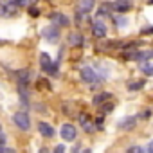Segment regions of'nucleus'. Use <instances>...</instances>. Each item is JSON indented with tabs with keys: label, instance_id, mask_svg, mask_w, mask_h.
<instances>
[{
	"label": "nucleus",
	"instance_id": "4be33fe9",
	"mask_svg": "<svg viewBox=\"0 0 153 153\" xmlns=\"http://www.w3.org/2000/svg\"><path fill=\"white\" fill-rule=\"evenodd\" d=\"M126 153H144V149H142L140 146H131V148H128Z\"/></svg>",
	"mask_w": 153,
	"mask_h": 153
},
{
	"label": "nucleus",
	"instance_id": "2eb2a0df",
	"mask_svg": "<svg viewBox=\"0 0 153 153\" xmlns=\"http://www.w3.org/2000/svg\"><path fill=\"white\" fill-rule=\"evenodd\" d=\"M133 126H135V117L124 119V121H121V124H119V128H123V130H130V128H133Z\"/></svg>",
	"mask_w": 153,
	"mask_h": 153
},
{
	"label": "nucleus",
	"instance_id": "9b49d317",
	"mask_svg": "<svg viewBox=\"0 0 153 153\" xmlns=\"http://www.w3.org/2000/svg\"><path fill=\"white\" fill-rule=\"evenodd\" d=\"M68 45L70 47H79V45H83V36L79 33H70L68 34Z\"/></svg>",
	"mask_w": 153,
	"mask_h": 153
},
{
	"label": "nucleus",
	"instance_id": "4468645a",
	"mask_svg": "<svg viewBox=\"0 0 153 153\" xmlns=\"http://www.w3.org/2000/svg\"><path fill=\"white\" fill-rule=\"evenodd\" d=\"M79 123H81V126H83V130L85 131H88V133H92L96 128L92 126V123H90V119H88V115H85V114H79Z\"/></svg>",
	"mask_w": 153,
	"mask_h": 153
},
{
	"label": "nucleus",
	"instance_id": "dca6fc26",
	"mask_svg": "<svg viewBox=\"0 0 153 153\" xmlns=\"http://www.w3.org/2000/svg\"><path fill=\"white\" fill-rule=\"evenodd\" d=\"M106 99H110V94H108V92H101V94H97V96L94 97V103H96V105H103Z\"/></svg>",
	"mask_w": 153,
	"mask_h": 153
},
{
	"label": "nucleus",
	"instance_id": "0eeeda50",
	"mask_svg": "<svg viewBox=\"0 0 153 153\" xmlns=\"http://www.w3.org/2000/svg\"><path fill=\"white\" fill-rule=\"evenodd\" d=\"M92 33L96 38H105L106 36V25L103 24V20H96L92 24Z\"/></svg>",
	"mask_w": 153,
	"mask_h": 153
},
{
	"label": "nucleus",
	"instance_id": "a211bd4d",
	"mask_svg": "<svg viewBox=\"0 0 153 153\" xmlns=\"http://www.w3.org/2000/svg\"><path fill=\"white\" fill-rule=\"evenodd\" d=\"M123 56H124L126 59H137V58H139V51H135V49H126Z\"/></svg>",
	"mask_w": 153,
	"mask_h": 153
},
{
	"label": "nucleus",
	"instance_id": "1a4fd4ad",
	"mask_svg": "<svg viewBox=\"0 0 153 153\" xmlns=\"http://www.w3.org/2000/svg\"><path fill=\"white\" fill-rule=\"evenodd\" d=\"M16 13V4L7 2V4H0V15L2 16H13Z\"/></svg>",
	"mask_w": 153,
	"mask_h": 153
},
{
	"label": "nucleus",
	"instance_id": "423d86ee",
	"mask_svg": "<svg viewBox=\"0 0 153 153\" xmlns=\"http://www.w3.org/2000/svg\"><path fill=\"white\" fill-rule=\"evenodd\" d=\"M61 139L67 142H72L76 139V128L74 124H63L61 126Z\"/></svg>",
	"mask_w": 153,
	"mask_h": 153
},
{
	"label": "nucleus",
	"instance_id": "c85d7f7f",
	"mask_svg": "<svg viewBox=\"0 0 153 153\" xmlns=\"http://www.w3.org/2000/svg\"><path fill=\"white\" fill-rule=\"evenodd\" d=\"M142 33H144V34H153V27H148V29H144Z\"/></svg>",
	"mask_w": 153,
	"mask_h": 153
},
{
	"label": "nucleus",
	"instance_id": "cd10ccee",
	"mask_svg": "<svg viewBox=\"0 0 153 153\" xmlns=\"http://www.w3.org/2000/svg\"><path fill=\"white\" fill-rule=\"evenodd\" d=\"M0 153H16V151H15V149H9V148H4Z\"/></svg>",
	"mask_w": 153,
	"mask_h": 153
},
{
	"label": "nucleus",
	"instance_id": "393cba45",
	"mask_svg": "<svg viewBox=\"0 0 153 153\" xmlns=\"http://www.w3.org/2000/svg\"><path fill=\"white\" fill-rule=\"evenodd\" d=\"M63 151H65V148H63V146H61V144H59V146H56V148H54V153H63Z\"/></svg>",
	"mask_w": 153,
	"mask_h": 153
},
{
	"label": "nucleus",
	"instance_id": "bb28decb",
	"mask_svg": "<svg viewBox=\"0 0 153 153\" xmlns=\"http://www.w3.org/2000/svg\"><path fill=\"white\" fill-rule=\"evenodd\" d=\"M146 153H153V140L148 144V149H146Z\"/></svg>",
	"mask_w": 153,
	"mask_h": 153
},
{
	"label": "nucleus",
	"instance_id": "2f4dec72",
	"mask_svg": "<svg viewBox=\"0 0 153 153\" xmlns=\"http://www.w3.org/2000/svg\"><path fill=\"white\" fill-rule=\"evenodd\" d=\"M83 153H90V151H88V149H87V151H83Z\"/></svg>",
	"mask_w": 153,
	"mask_h": 153
},
{
	"label": "nucleus",
	"instance_id": "473e14b6",
	"mask_svg": "<svg viewBox=\"0 0 153 153\" xmlns=\"http://www.w3.org/2000/svg\"><path fill=\"white\" fill-rule=\"evenodd\" d=\"M0 133H2V128H0Z\"/></svg>",
	"mask_w": 153,
	"mask_h": 153
},
{
	"label": "nucleus",
	"instance_id": "6ab92c4d",
	"mask_svg": "<svg viewBox=\"0 0 153 153\" xmlns=\"http://www.w3.org/2000/svg\"><path fill=\"white\" fill-rule=\"evenodd\" d=\"M140 70H142L146 76H153V65H151V63H148V61L140 63Z\"/></svg>",
	"mask_w": 153,
	"mask_h": 153
},
{
	"label": "nucleus",
	"instance_id": "a878e982",
	"mask_svg": "<svg viewBox=\"0 0 153 153\" xmlns=\"http://www.w3.org/2000/svg\"><path fill=\"white\" fill-rule=\"evenodd\" d=\"M96 128H103V117H99V119L96 121Z\"/></svg>",
	"mask_w": 153,
	"mask_h": 153
},
{
	"label": "nucleus",
	"instance_id": "9d476101",
	"mask_svg": "<svg viewBox=\"0 0 153 153\" xmlns=\"http://www.w3.org/2000/svg\"><path fill=\"white\" fill-rule=\"evenodd\" d=\"M94 4H96V0H79V4H78V11L81 15H87L94 9Z\"/></svg>",
	"mask_w": 153,
	"mask_h": 153
},
{
	"label": "nucleus",
	"instance_id": "5701e85b",
	"mask_svg": "<svg viewBox=\"0 0 153 153\" xmlns=\"http://www.w3.org/2000/svg\"><path fill=\"white\" fill-rule=\"evenodd\" d=\"M112 108H114V103H105V105H101V110H103V112H112Z\"/></svg>",
	"mask_w": 153,
	"mask_h": 153
},
{
	"label": "nucleus",
	"instance_id": "39448f33",
	"mask_svg": "<svg viewBox=\"0 0 153 153\" xmlns=\"http://www.w3.org/2000/svg\"><path fill=\"white\" fill-rule=\"evenodd\" d=\"M15 78L18 81V87H25V85H29L31 72H29V68H20V70L15 72Z\"/></svg>",
	"mask_w": 153,
	"mask_h": 153
},
{
	"label": "nucleus",
	"instance_id": "7ed1b4c3",
	"mask_svg": "<svg viewBox=\"0 0 153 153\" xmlns=\"http://www.w3.org/2000/svg\"><path fill=\"white\" fill-rule=\"evenodd\" d=\"M81 79H83L85 83H97V81H99L97 74H96V70H94L92 67H83V68H81Z\"/></svg>",
	"mask_w": 153,
	"mask_h": 153
},
{
	"label": "nucleus",
	"instance_id": "412c9836",
	"mask_svg": "<svg viewBox=\"0 0 153 153\" xmlns=\"http://www.w3.org/2000/svg\"><path fill=\"white\" fill-rule=\"evenodd\" d=\"M144 87V81H135V83H128V88L130 90H139Z\"/></svg>",
	"mask_w": 153,
	"mask_h": 153
},
{
	"label": "nucleus",
	"instance_id": "f3484780",
	"mask_svg": "<svg viewBox=\"0 0 153 153\" xmlns=\"http://www.w3.org/2000/svg\"><path fill=\"white\" fill-rule=\"evenodd\" d=\"M13 2L16 4V7H33L36 0H13Z\"/></svg>",
	"mask_w": 153,
	"mask_h": 153
},
{
	"label": "nucleus",
	"instance_id": "aec40b11",
	"mask_svg": "<svg viewBox=\"0 0 153 153\" xmlns=\"http://www.w3.org/2000/svg\"><path fill=\"white\" fill-rule=\"evenodd\" d=\"M151 58H153V51H142V52H139V58L137 59L146 61V59H151Z\"/></svg>",
	"mask_w": 153,
	"mask_h": 153
},
{
	"label": "nucleus",
	"instance_id": "f8f14e48",
	"mask_svg": "<svg viewBox=\"0 0 153 153\" xmlns=\"http://www.w3.org/2000/svg\"><path fill=\"white\" fill-rule=\"evenodd\" d=\"M38 131H40L43 137H47V139H51V137L54 135L52 126H51V124H47V123H40V124H38Z\"/></svg>",
	"mask_w": 153,
	"mask_h": 153
},
{
	"label": "nucleus",
	"instance_id": "6e6552de",
	"mask_svg": "<svg viewBox=\"0 0 153 153\" xmlns=\"http://www.w3.org/2000/svg\"><path fill=\"white\" fill-rule=\"evenodd\" d=\"M112 7H114L117 13H128L133 6H131L130 0H115V2L112 4Z\"/></svg>",
	"mask_w": 153,
	"mask_h": 153
},
{
	"label": "nucleus",
	"instance_id": "f257e3e1",
	"mask_svg": "<svg viewBox=\"0 0 153 153\" xmlns=\"http://www.w3.org/2000/svg\"><path fill=\"white\" fill-rule=\"evenodd\" d=\"M13 121H15V124H16L20 130H24V131H27V130L31 128V119H29V115H27L25 112H16V114L13 115Z\"/></svg>",
	"mask_w": 153,
	"mask_h": 153
},
{
	"label": "nucleus",
	"instance_id": "f03ea898",
	"mask_svg": "<svg viewBox=\"0 0 153 153\" xmlns=\"http://www.w3.org/2000/svg\"><path fill=\"white\" fill-rule=\"evenodd\" d=\"M40 63H42V68H43L45 72H49V74H58V68H56V65L51 61V58H49L47 52H42V54H40Z\"/></svg>",
	"mask_w": 153,
	"mask_h": 153
},
{
	"label": "nucleus",
	"instance_id": "20e7f679",
	"mask_svg": "<svg viewBox=\"0 0 153 153\" xmlns=\"http://www.w3.org/2000/svg\"><path fill=\"white\" fill-rule=\"evenodd\" d=\"M42 36H43L47 42H51V43H56V42H58V38H59V31H58V27H54V25H49V27H45V29L42 31Z\"/></svg>",
	"mask_w": 153,
	"mask_h": 153
},
{
	"label": "nucleus",
	"instance_id": "ddd939ff",
	"mask_svg": "<svg viewBox=\"0 0 153 153\" xmlns=\"http://www.w3.org/2000/svg\"><path fill=\"white\" fill-rule=\"evenodd\" d=\"M51 22L54 24V27H58V25H68V18L63 16V15H59V13H54L51 16Z\"/></svg>",
	"mask_w": 153,
	"mask_h": 153
},
{
	"label": "nucleus",
	"instance_id": "b1692460",
	"mask_svg": "<svg viewBox=\"0 0 153 153\" xmlns=\"http://www.w3.org/2000/svg\"><path fill=\"white\" fill-rule=\"evenodd\" d=\"M29 15H31V16H38V15H40V11H38L36 7H29Z\"/></svg>",
	"mask_w": 153,
	"mask_h": 153
},
{
	"label": "nucleus",
	"instance_id": "c756f323",
	"mask_svg": "<svg viewBox=\"0 0 153 153\" xmlns=\"http://www.w3.org/2000/svg\"><path fill=\"white\" fill-rule=\"evenodd\" d=\"M40 153H49V151H47V149L43 148V149H40Z\"/></svg>",
	"mask_w": 153,
	"mask_h": 153
},
{
	"label": "nucleus",
	"instance_id": "7c9ffc66",
	"mask_svg": "<svg viewBox=\"0 0 153 153\" xmlns=\"http://www.w3.org/2000/svg\"><path fill=\"white\" fill-rule=\"evenodd\" d=\"M148 4H153V0H148Z\"/></svg>",
	"mask_w": 153,
	"mask_h": 153
}]
</instances>
